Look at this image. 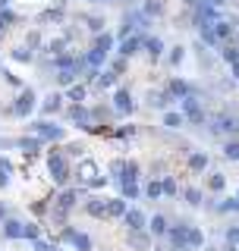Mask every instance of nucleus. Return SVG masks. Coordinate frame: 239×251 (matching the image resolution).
I'll list each match as a JSON object with an SVG mask.
<instances>
[{"label": "nucleus", "instance_id": "7", "mask_svg": "<svg viewBox=\"0 0 239 251\" xmlns=\"http://www.w3.org/2000/svg\"><path fill=\"white\" fill-rule=\"evenodd\" d=\"M16 148H19V151H26L29 157H35V154H41V148H44V138H38V135L16 138Z\"/></svg>", "mask_w": 239, "mask_h": 251}, {"label": "nucleus", "instance_id": "31", "mask_svg": "<svg viewBox=\"0 0 239 251\" xmlns=\"http://www.w3.org/2000/svg\"><path fill=\"white\" fill-rule=\"evenodd\" d=\"M76 226H63V229H60V242H66V245H73V239H76Z\"/></svg>", "mask_w": 239, "mask_h": 251}, {"label": "nucleus", "instance_id": "20", "mask_svg": "<svg viewBox=\"0 0 239 251\" xmlns=\"http://www.w3.org/2000/svg\"><path fill=\"white\" fill-rule=\"evenodd\" d=\"M182 201L189 204V207H202V188H182Z\"/></svg>", "mask_w": 239, "mask_h": 251}, {"label": "nucleus", "instance_id": "27", "mask_svg": "<svg viewBox=\"0 0 239 251\" xmlns=\"http://www.w3.org/2000/svg\"><path fill=\"white\" fill-rule=\"evenodd\" d=\"M79 179H85V182L94 179V160H85L82 157V163H79Z\"/></svg>", "mask_w": 239, "mask_h": 251}, {"label": "nucleus", "instance_id": "29", "mask_svg": "<svg viewBox=\"0 0 239 251\" xmlns=\"http://www.w3.org/2000/svg\"><path fill=\"white\" fill-rule=\"evenodd\" d=\"M123 170H126V160H110V176H114V182H120Z\"/></svg>", "mask_w": 239, "mask_h": 251}, {"label": "nucleus", "instance_id": "12", "mask_svg": "<svg viewBox=\"0 0 239 251\" xmlns=\"http://www.w3.org/2000/svg\"><path fill=\"white\" fill-rule=\"evenodd\" d=\"M31 107H35V94L26 91V94H22V98L13 104V113H16V116H29V113H31Z\"/></svg>", "mask_w": 239, "mask_h": 251}, {"label": "nucleus", "instance_id": "19", "mask_svg": "<svg viewBox=\"0 0 239 251\" xmlns=\"http://www.w3.org/2000/svg\"><path fill=\"white\" fill-rule=\"evenodd\" d=\"M205 248V232L198 226H189V251H202Z\"/></svg>", "mask_w": 239, "mask_h": 251}, {"label": "nucleus", "instance_id": "1", "mask_svg": "<svg viewBox=\"0 0 239 251\" xmlns=\"http://www.w3.org/2000/svg\"><path fill=\"white\" fill-rule=\"evenodd\" d=\"M47 170H51L54 185H60V188L69 182V176H73V173H69V163H66V154H63V151H51V154H47Z\"/></svg>", "mask_w": 239, "mask_h": 251}, {"label": "nucleus", "instance_id": "18", "mask_svg": "<svg viewBox=\"0 0 239 251\" xmlns=\"http://www.w3.org/2000/svg\"><path fill=\"white\" fill-rule=\"evenodd\" d=\"M120 195L129 201H139L142 198V185L139 182H120Z\"/></svg>", "mask_w": 239, "mask_h": 251}, {"label": "nucleus", "instance_id": "17", "mask_svg": "<svg viewBox=\"0 0 239 251\" xmlns=\"http://www.w3.org/2000/svg\"><path fill=\"white\" fill-rule=\"evenodd\" d=\"M233 210H239V192L233 198H224L220 204H214V214H233Z\"/></svg>", "mask_w": 239, "mask_h": 251}, {"label": "nucleus", "instance_id": "25", "mask_svg": "<svg viewBox=\"0 0 239 251\" xmlns=\"http://www.w3.org/2000/svg\"><path fill=\"white\" fill-rule=\"evenodd\" d=\"M114 107L120 110V113H132V104H129V94H126V91H117V98H114Z\"/></svg>", "mask_w": 239, "mask_h": 251}, {"label": "nucleus", "instance_id": "37", "mask_svg": "<svg viewBox=\"0 0 239 251\" xmlns=\"http://www.w3.org/2000/svg\"><path fill=\"white\" fill-rule=\"evenodd\" d=\"M57 107H60V98H57V94H51V98H47V104H44V110H51V113H54Z\"/></svg>", "mask_w": 239, "mask_h": 251}, {"label": "nucleus", "instance_id": "9", "mask_svg": "<svg viewBox=\"0 0 239 251\" xmlns=\"http://www.w3.org/2000/svg\"><path fill=\"white\" fill-rule=\"evenodd\" d=\"M3 235L6 239H26V223H22V220H13V217H6L3 220Z\"/></svg>", "mask_w": 239, "mask_h": 251}, {"label": "nucleus", "instance_id": "16", "mask_svg": "<svg viewBox=\"0 0 239 251\" xmlns=\"http://www.w3.org/2000/svg\"><path fill=\"white\" fill-rule=\"evenodd\" d=\"M139 173H142V167L135 160H126V170H123V176H120V182H139Z\"/></svg>", "mask_w": 239, "mask_h": 251}, {"label": "nucleus", "instance_id": "38", "mask_svg": "<svg viewBox=\"0 0 239 251\" xmlns=\"http://www.w3.org/2000/svg\"><path fill=\"white\" fill-rule=\"evenodd\" d=\"M44 210H47L44 201H41V204H31V214H35V217H44Z\"/></svg>", "mask_w": 239, "mask_h": 251}, {"label": "nucleus", "instance_id": "34", "mask_svg": "<svg viewBox=\"0 0 239 251\" xmlns=\"http://www.w3.org/2000/svg\"><path fill=\"white\" fill-rule=\"evenodd\" d=\"M224 239L230 242V245H239V226H227V235Z\"/></svg>", "mask_w": 239, "mask_h": 251}, {"label": "nucleus", "instance_id": "39", "mask_svg": "<svg viewBox=\"0 0 239 251\" xmlns=\"http://www.w3.org/2000/svg\"><path fill=\"white\" fill-rule=\"evenodd\" d=\"M69 98H73V100H82L85 91H82V88H73V91H69Z\"/></svg>", "mask_w": 239, "mask_h": 251}, {"label": "nucleus", "instance_id": "13", "mask_svg": "<svg viewBox=\"0 0 239 251\" xmlns=\"http://www.w3.org/2000/svg\"><path fill=\"white\" fill-rule=\"evenodd\" d=\"M208 163H211V157L205 151H192V154H189V170H192V173H205Z\"/></svg>", "mask_w": 239, "mask_h": 251}, {"label": "nucleus", "instance_id": "11", "mask_svg": "<svg viewBox=\"0 0 239 251\" xmlns=\"http://www.w3.org/2000/svg\"><path fill=\"white\" fill-rule=\"evenodd\" d=\"M85 214L94 220H107V198H91L85 204Z\"/></svg>", "mask_w": 239, "mask_h": 251}, {"label": "nucleus", "instance_id": "6", "mask_svg": "<svg viewBox=\"0 0 239 251\" xmlns=\"http://www.w3.org/2000/svg\"><path fill=\"white\" fill-rule=\"evenodd\" d=\"M129 198H107V220H123L126 217V210H129V204H126Z\"/></svg>", "mask_w": 239, "mask_h": 251}, {"label": "nucleus", "instance_id": "40", "mask_svg": "<svg viewBox=\"0 0 239 251\" xmlns=\"http://www.w3.org/2000/svg\"><path fill=\"white\" fill-rule=\"evenodd\" d=\"M3 220H6V207H3V204H0V223H3Z\"/></svg>", "mask_w": 239, "mask_h": 251}, {"label": "nucleus", "instance_id": "4", "mask_svg": "<svg viewBox=\"0 0 239 251\" xmlns=\"http://www.w3.org/2000/svg\"><path fill=\"white\" fill-rule=\"evenodd\" d=\"M148 220L151 217H145L142 207H129L126 217H123V226H126V229H148Z\"/></svg>", "mask_w": 239, "mask_h": 251}, {"label": "nucleus", "instance_id": "23", "mask_svg": "<svg viewBox=\"0 0 239 251\" xmlns=\"http://www.w3.org/2000/svg\"><path fill=\"white\" fill-rule=\"evenodd\" d=\"M161 185H164V198H177V195H182L173 176H164V179H161Z\"/></svg>", "mask_w": 239, "mask_h": 251}, {"label": "nucleus", "instance_id": "35", "mask_svg": "<svg viewBox=\"0 0 239 251\" xmlns=\"http://www.w3.org/2000/svg\"><path fill=\"white\" fill-rule=\"evenodd\" d=\"M85 185H89V188H104V185H107V179H104V176H94V179H89Z\"/></svg>", "mask_w": 239, "mask_h": 251}, {"label": "nucleus", "instance_id": "26", "mask_svg": "<svg viewBox=\"0 0 239 251\" xmlns=\"http://www.w3.org/2000/svg\"><path fill=\"white\" fill-rule=\"evenodd\" d=\"M208 188H211V192H224V188H227V176H224V173H211V176H208Z\"/></svg>", "mask_w": 239, "mask_h": 251}, {"label": "nucleus", "instance_id": "24", "mask_svg": "<svg viewBox=\"0 0 239 251\" xmlns=\"http://www.w3.org/2000/svg\"><path fill=\"white\" fill-rule=\"evenodd\" d=\"M145 195L151 201H157V198H164V185H161V179H151V182L145 185Z\"/></svg>", "mask_w": 239, "mask_h": 251}, {"label": "nucleus", "instance_id": "21", "mask_svg": "<svg viewBox=\"0 0 239 251\" xmlns=\"http://www.w3.org/2000/svg\"><path fill=\"white\" fill-rule=\"evenodd\" d=\"M73 248H76V251H94V242H91V235H89V232H76V239H73Z\"/></svg>", "mask_w": 239, "mask_h": 251}, {"label": "nucleus", "instance_id": "14", "mask_svg": "<svg viewBox=\"0 0 239 251\" xmlns=\"http://www.w3.org/2000/svg\"><path fill=\"white\" fill-rule=\"evenodd\" d=\"M182 113H186V120L189 123H205V113H202V107L195 104V100H182Z\"/></svg>", "mask_w": 239, "mask_h": 251}, {"label": "nucleus", "instance_id": "2", "mask_svg": "<svg viewBox=\"0 0 239 251\" xmlns=\"http://www.w3.org/2000/svg\"><path fill=\"white\" fill-rule=\"evenodd\" d=\"M151 242H154L151 229H129V235H126V245L135 248V251H148Z\"/></svg>", "mask_w": 239, "mask_h": 251}, {"label": "nucleus", "instance_id": "33", "mask_svg": "<svg viewBox=\"0 0 239 251\" xmlns=\"http://www.w3.org/2000/svg\"><path fill=\"white\" fill-rule=\"evenodd\" d=\"M26 239H29V242L41 239V229H38V223H26Z\"/></svg>", "mask_w": 239, "mask_h": 251}, {"label": "nucleus", "instance_id": "10", "mask_svg": "<svg viewBox=\"0 0 239 251\" xmlns=\"http://www.w3.org/2000/svg\"><path fill=\"white\" fill-rule=\"evenodd\" d=\"M148 229H151V235H154V239H167V229H170V223H167L164 214H154V217L148 220Z\"/></svg>", "mask_w": 239, "mask_h": 251}, {"label": "nucleus", "instance_id": "30", "mask_svg": "<svg viewBox=\"0 0 239 251\" xmlns=\"http://www.w3.org/2000/svg\"><path fill=\"white\" fill-rule=\"evenodd\" d=\"M31 245H35V251H63L60 245H54V242H44V239H35Z\"/></svg>", "mask_w": 239, "mask_h": 251}, {"label": "nucleus", "instance_id": "8", "mask_svg": "<svg viewBox=\"0 0 239 251\" xmlns=\"http://www.w3.org/2000/svg\"><path fill=\"white\" fill-rule=\"evenodd\" d=\"M79 195H82L79 188H66V185H63L60 195H57V207H60V210H73L76 201H79Z\"/></svg>", "mask_w": 239, "mask_h": 251}, {"label": "nucleus", "instance_id": "15", "mask_svg": "<svg viewBox=\"0 0 239 251\" xmlns=\"http://www.w3.org/2000/svg\"><path fill=\"white\" fill-rule=\"evenodd\" d=\"M69 120H73L76 126H79V129H91V113H85V110L82 107H73V110H69Z\"/></svg>", "mask_w": 239, "mask_h": 251}, {"label": "nucleus", "instance_id": "3", "mask_svg": "<svg viewBox=\"0 0 239 251\" xmlns=\"http://www.w3.org/2000/svg\"><path fill=\"white\" fill-rule=\"evenodd\" d=\"M31 132H35L38 138H44V141H60L66 132H63V126H54V123H35L31 126Z\"/></svg>", "mask_w": 239, "mask_h": 251}, {"label": "nucleus", "instance_id": "5", "mask_svg": "<svg viewBox=\"0 0 239 251\" xmlns=\"http://www.w3.org/2000/svg\"><path fill=\"white\" fill-rule=\"evenodd\" d=\"M211 132L214 135H233V132H239V123L233 120V116H214Z\"/></svg>", "mask_w": 239, "mask_h": 251}, {"label": "nucleus", "instance_id": "28", "mask_svg": "<svg viewBox=\"0 0 239 251\" xmlns=\"http://www.w3.org/2000/svg\"><path fill=\"white\" fill-rule=\"evenodd\" d=\"M224 157H227V160H239V141L236 138L224 145Z\"/></svg>", "mask_w": 239, "mask_h": 251}, {"label": "nucleus", "instance_id": "22", "mask_svg": "<svg viewBox=\"0 0 239 251\" xmlns=\"http://www.w3.org/2000/svg\"><path fill=\"white\" fill-rule=\"evenodd\" d=\"M10 176H13V163L6 157H0V188H10Z\"/></svg>", "mask_w": 239, "mask_h": 251}, {"label": "nucleus", "instance_id": "32", "mask_svg": "<svg viewBox=\"0 0 239 251\" xmlns=\"http://www.w3.org/2000/svg\"><path fill=\"white\" fill-rule=\"evenodd\" d=\"M164 126H167V129H179V126H182V116L179 113H167L164 116Z\"/></svg>", "mask_w": 239, "mask_h": 251}, {"label": "nucleus", "instance_id": "36", "mask_svg": "<svg viewBox=\"0 0 239 251\" xmlns=\"http://www.w3.org/2000/svg\"><path fill=\"white\" fill-rule=\"evenodd\" d=\"M170 91L177 94V98H182V94H186L189 88H186V85H182V82H170Z\"/></svg>", "mask_w": 239, "mask_h": 251}]
</instances>
